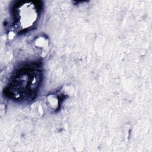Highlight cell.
<instances>
[{
    "mask_svg": "<svg viewBox=\"0 0 152 152\" xmlns=\"http://www.w3.org/2000/svg\"><path fill=\"white\" fill-rule=\"evenodd\" d=\"M32 71L31 70L28 71V72H24V74H20L17 75L15 80H14L12 85L11 86V87H14L15 88L19 87L20 89L22 90L20 97L29 94L37 86L39 76L34 72L33 74Z\"/></svg>",
    "mask_w": 152,
    "mask_h": 152,
    "instance_id": "1",
    "label": "cell"
},
{
    "mask_svg": "<svg viewBox=\"0 0 152 152\" xmlns=\"http://www.w3.org/2000/svg\"><path fill=\"white\" fill-rule=\"evenodd\" d=\"M17 14V22L22 29L31 27L37 20V11L36 6L32 4L20 5Z\"/></svg>",
    "mask_w": 152,
    "mask_h": 152,
    "instance_id": "2",
    "label": "cell"
}]
</instances>
